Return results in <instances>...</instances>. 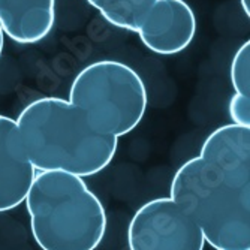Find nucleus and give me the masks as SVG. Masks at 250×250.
<instances>
[{
	"mask_svg": "<svg viewBox=\"0 0 250 250\" xmlns=\"http://www.w3.org/2000/svg\"><path fill=\"white\" fill-rule=\"evenodd\" d=\"M169 190L214 250H250V127L213 130Z\"/></svg>",
	"mask_w": 250,
	"mask_h": 250,
	"instance_id": "nucleus-1",
	"label": "nucleus"
},
{
	"mask_svg": "<svg viewBox=\"0 0 250 250\" xmlns=\"http://www.w3.org/2000/svg\"><path fill=\"white\" fill-rule=\"evenodd\" d=\"M15 122L24 151L39 172L85 178L104 171L117 153V138L98 133L77 106L62 98L30 102Z\"/></svg>",
	"mask_w": 250,
	"mask_h": 250,
	"instance_id": "nucleus-2",
	"label": "nucleus"
},
{
	"mask_svg": "<svg viewBox=\"0 0 250 250\" xmlns=\"http://www.w3.org/2000/svg\"><path fill=\"white\" fill-rule=\"evenodd\" d=\"M24 202L41 250H96L105 237L104 204L78 175L39 172Z\"/></svg>",
	"mask_w": 250,
	"mask_h": 250,
	"instance_id": "nucleus-3",
	"label": "nucleus"
},
{
	"mask_svg": "<svg viewBox=\"0 0 250 250\" xmlns=\"http://www.w3.org/2000/svg\"><path fill=\"white\" fill-rule=\"evenodd\" d=\"M67 101L83 112L98 133L119 140L144 119L148 95L133 67L116 60H99L77 74Z\"/></svg>",
	"mask_w": 250,
	"mask_h": 250,
	"instance_id": "nucleus-4",
	"label": "nucleus"
},
{
	"mask_svg": "<svg viewBox=\"0 0 250 250\" xmlns=\"http://www.w3.org/2000/svg\"><path fill=\"white\" fill-rule=\"evenodd\" d=\"M129 250H204L195 220L171 198H156L141 206L127 226Z\"/></svg>",
	"mask_w": 250,
	"mask_h": 250,
	"instance_id": "nucleus-5",
	"label": "nucleus"
},
{
	"mask_svg": "<svg viewBox=\"0 0 250 250\" xmlns=\"http://www.w3.org/2000/svg\"><path fill=\"white\" fill-rule=\"evenodd\" d=\"M136 35L144 47L156 54H178L196 35L195 12L185 0H161L153 17Z\"/></svg>",
	"mask_w": 250,
	"mask_h": 250,
	"instance_id": "nucleus-6",
	"label": "nucleus"
},
{
	"mask_svg": "<svg viewBox=\"0 0 250 250\" xmlns=\"http://www.w3.org/2000/svg\"><path fill=\"white\" fill-rule=\"evenodd\" d=\"M36 169L21 143L17 122L0 116V213L24 202Z\"/></svg>",
	"mask_w": 250,
	"mask_h": 250,
	"instance_id": "nucleus-7",
	"label": "nucleus"
},
{
	"mask_svg": "<svg viewBox=\"0 0 250 250\" xmlns=\"http://www.w3.org/2000/svg\"><path fill=\"white\" fill-rule=\"evenodd\" d=\"M56 24V0H0V29L20 45L38 43Z\"/></svg>",
	"mask_w": 250,
	"mask_h": 250,
	"instance_id": "nucleus-8",
	"label": "nucleus"
},
{
	"mask_svg": "<svg viewBox=\"0 0 250 250\" xmlns=\"http://www.w3.org/2000/svg\"><path fill=\"white\" fill-rule=\"evenodd\" d=\"M111 26L138 33L156 11L159 0H85Z\"/></svg>",
	"mask_w": 250,
	"mask_h": 250,
	"instance_id": "nucleus-9",
	"label": "nucleus"
},
{
	"mask_svg": "<svg viewBox=\"0 0 250 250\" xmlns=\"http://www.w3.org/2000/svg\"><path fill=\"white\" fill-rule=\"evenodd\" d=\"M231 84L234 93L250 98V42H244L231 62Z\"/></svg>",
	"mask_w": 250,
	"mask_h": 250,
	"instance_id": "nucleus-10",
	"label": "nucleus"
},
{
	"mask_svg": "<svg viewBox=\"0 0 250 250\" xmlns=\"http://www.w3.org/2000/svg\"><path fill=\"white\" fill-rule=\"evenodd\" d=\"M228 112L232 125L250 127V98L234 93L228 104Z\"/></svg>",
	"mask_w": 250,
	"mask_h": 250,
	"instance_id": "nucleus-11",
	"label": "nucleus"
},
{
	"mask_svg": "<svg viewBox=\"0 0 250 250\" xmlns=\"http://www.w3.org/2000/svg\"><path fill=\"white\" fill-rule=\"evenodd\" d=\"M240 2H241V8H243L244 14L247 17H250V0H240Z\"/></svg>",
	"mask_w": 250,
	"mask_h": 250,
	"instance_id": "nucleus-12",
	"label": "nucleus"
},
{
	"mask_svg": "<svg viewBox=\"0 0 250 250\" xmlns=\"http://www.w3.org/2000/svg\"><path fill=\"white\" fill-rule=\"evenodd\" d=\"M3 45H5V35L0 29V57H2V53H3Z\"/></svg>",
	"mask_w": 250,
	"mask_h": 250,
	"instance_id": "nucleus-13",
	"label": "nucleus"
}]
</instances>
